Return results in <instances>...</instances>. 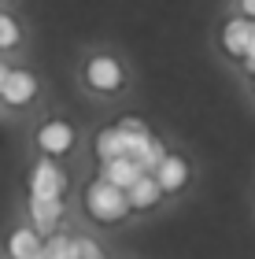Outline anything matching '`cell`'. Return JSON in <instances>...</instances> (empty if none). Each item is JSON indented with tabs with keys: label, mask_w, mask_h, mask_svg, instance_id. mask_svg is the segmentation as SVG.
<instances>
[{
	"label": "cell",
	"mask_w": 255,
	"mask_h": 259,
	"mask_svg": "<svg viewBox=\"0 0 255 259\" xmlns=\"http://www.w3.org/2000/svg\"><path fill=\"white\" fill-rule=\"evenodd\" d=\"M148 137H152V130H148L144 119H137V115H122L119 122L96 130V137H92V152H96V163L104 159H115V156H137Z\"/></svg>",
	"instance_id": "6da1fadb"
},
{
	"label": "cell",
	"mask_w": 255,
	"mask_h": 259,
	"mask_svg": "<svg viewBox=\"0 0 255 259\" xmlns=\"http://www.w3.org/2000/svg\"><path fill=\"white\" fill-rule=\"evenodd\" d=\"M85 215L96 222V226H119V222H126L133 215L130 211V200H126V189H119V185L104 182V178H92L85 185Z\"/></svg>",
	"instance_id": "7a4b0ae2"
},
{
	"label": "cell",
	"mask_w": 255,
	"mask_h": 259,
	"mask_svg": "<svg viewBox=\"0 0 255 259\" xmlns=\"http://www.w3.org/2000/svg\"><path fill=\"white\" fill-rule=\"evenodd\" d=\"M82 78L92 93H100V97H115L122 85H126V67L115 60L111 52H96L89 56L85 67H82Z\"/></svg>",
	"instance_id": "3957f363"
},
{
	"label": "cell",
	"mask_w": 255,
	"mask_h": 259,
	"mask_svg": "<svg viewBox=\"0 0 255 259\" xmlns=\"http://www.w3.org/2000/svg\"><path fill=\"white\" fill-rule=\"evenodd\" d=\"M26 193L33 200H63V193H67V170L60 167V159L41 156L37 163H33V167H30V182H26Z\"/></svg>",
	"instance_id": "277c9868"
},
{
	"label": "cell",
	"mask_w": 255,
	"mask_h": 259,
	"mask_svg": "<svg viewBox=\"0 0 255 259\" xmlns=\"http://www.w3.org/2000/svg\"><path fill=\"white\" fill-rule=\"evenodd\" d=\"M78 141V130L67 122V119H48L37 126V134H33V145H37L41 156H52V159H63L67 152L74 148Z\"/></svg>",
	"instance_id": "5b68a950"
},
{
	"label": "cell",
	"mask_w": 255,
	"mask_h": 259,
	"mask_svg": "<svg viewBox=\"0 0 255 259\" xmlns=\"http://www.w3.org/2000/svg\"><path fill=\"white\" fill-rule=\"evenodd\" d=\"M33 100H37V78H33V70L11 67L4 89H0V104L11 108V111H22V108H30Z\"/></svg>",
	"instance_id": "8992f818"
},
{
	"label": "cell",
	"mask_w": 255,
	"mask_h": 259,
	"mask_svg": "<svg viewBox=\"0 0 255 259\" xmlns=\"http://www.w3.org/2000/svg\"><path fill=\"white\" fill-rule=\"evenodd\" d=\"M251 30H255V19H248V15H229L222 22V30H218V45H222V52L229 56V60H240V56L248 52Z\"/></svg>",
	"instance_id": "52a82bcc"
},
{
	"label": "cell",
	"mask_w": 255,
	"mask_h": 259,
	"mask_svg": "<svg viewBox=\"0 0 255 259\" xmlns=\"http://www.w3.org/2000/svg\"><path fill=\"white\" fill-rule=\"evenodd\" d=\"M152 174H156V182L163 185V193H167V196H174V193H181L185 185H189L192 167H189V159H185L181 152H167V156L159 159V167H156Z\"/></svg>",
	"instance_id": "ba28073f"
},
{
	"label": "cell",
	"mask_w": 255,
	"mask_h": 259,
	"mask_svg": "<svg viewBox=\"0 0 255 259\" xmlns=\"http://www.w3.org/2000/svg\"><path fill=\"white\" fill-rule=\"evenodd\" d=\"M163 196H167V193H163V185L156 182V174H152V170H144L141 178H137L130 189H126L130 211H141V215H144V211H156L159 204H163Z\"/></svg>",
	"instance_id": "9c48e42d"
},
{
	"label": "cell",
	"mask_w": 255,
	"mask_h": 259,
	"mask_svg": "<svg viewBox=\"0 0 255 259\" xmlns=\"http://www.w3.org/2000/svg\"><path fill=\"white\" fill-rule=\"evenodd\" d=\"M30 226L41 233V237H48V233L60 230V222H63V200H33L30 196Z\"/></svg>",
	"instance_id": "30bf717a"
},
{
	"label": "cell",
	"mask_w": 255,
	"mask_h": 259,
	"mask_svg": "<svg viewBox=\"0 0 255 259\" xmlns=\"http://www.w3.org/2000/svg\"><path fill=\"white\" fill-rule=\"evenodd\" d=\"M141 174H144V167H141L133 156H115V159H104V163H100V174H96V178L119 185V189H130Z\"/></svg>",
	"instance_id": "8fae6325"
},
{
	"label": "cell",
	"mask_w": 255,
	"mask_h": 259,
	"mask_svg": "<svg viewBox=\"0 0 255 259\" xmlns=\"http://www.w3.org/2000/svg\"><path fill=\"white\" fill-rule=\"evenodd\" d=\"M41 244H44V237L33 226H15L8 233L4 248H8V259H33L41 252Z\"/></svg>",
	"instance_id": "7c38bea8"
},
{
	"label": "cell",
	"mask_w": 255,
	"mask_h": 259,
	"mask_svg": "<svg viewBox=\"0 0 255 259\" xmlns=\"http://www.w3.org/2000/svg\"><path fill=\"white\" fill-rule=\"evenodd\" d=\"M22 45V26L15 15H8V11H0V52H15Z\"/></svg>",
	"instance_id": "4fadbf2b"
},
{
	"label": "cell",
	"mask_w": 255,
	"mask_h": 259,
	"mask_svg": "<svg viewBox=\"0 0 255 259\" xmlns=\"http://www.w3.org/2000/svg\"><path fill=\"white\" fill-rule=\"evenodd\" d=\"M163 156H167V145H163V141H159V137L152 134V137H148V145H144L141 152H137L133 159L141 163L144 170H156V167H159V159H163Z\"/></svg>",
	"instance_id": "5bb4252c"
},
{
	"label": "cell",
	"mask_w": 255,
	"mask_h": 259,
	"mask_svg": "<svg viewBox=\"0 0 255 259\" xmlns=\"http://www.w3.org/2000/svg\"><path fill=\"white\" fill-rule=\"evenodd\" d=\"M92 255H104L96 248V241H89V237H74V259H92Z\"/></svg>",
	"instance_id": "9a60e30c"
},
{
	"label": "cell",
	"mask_w": 255,
	"mask_h": 259,
	"mask_svg": "<svg viewBox=\"0 0 255 259\" xmlns=\"http://www.w3.org/2000/svg\"><path fill=\"white\" fill-rule=\"evenodd\" d=\"M240 67H244L248 74H255V30H251V45H248V52L240 56Z\"/></svg>",
	"instance_id": "2e32d148"
},
{
	"label": "cell",
	"mask_w": 255,
	"mask_h": 259,
	"mask_svg": "<svg viewBox=\"0 0 255 259\" xmlns=\"http://www.w3.org/2000/svg\"><path fill=\"white\" fill-rule=\"evenodd\" d=\"M237 8H240V15L255 19V0H237Z\"/></svg>",
	"instance_id": "e0dca14e"
},
{
	"label": "cell",
	"mask_w": 255,
	"mask_h": 259,
	"mask_svg": "<svg viewBox=\"0 0 255 259\" xmlns=\"http://www.w3.org/2000/svg\"><path fill=\"white\" fill-rule=\"evenodd\" d=\"M8 70H11L8 63H0V89H4V81H8Z\"/></svg>",
	"instance_id": "ac0fdd59"
},
{
	"label": "cell",
	"mask_w": 255,
	"mask_h": 259,
	"mask_svg": "<svg viewBox=\"0 0 255 259\" xmlns=\"http://www.w3.org/2000/svg\"><path fill=\"white\" fill-rule=\"evenodd\" d=\"M33 259H48V255H44V252H37V255H33Z\"/></svg>",
	"instance_id": "d6986e66"
},
{
	"label": "cell",
	"mask_w": 255,
	"mask_h": 259,
	"mask_svg": "<svg viewBox=\"0 0 255 259\" xmlns=\"http://www.w3.org/2000/svg\"><path fill=\"white\" fill-rule=\"evenodd\" d=\"M92 259H108V255H92Z\"/></svg>",
	"instance_id": "ffe728a7"
},
{
	"label": "cell",
	"mask_w": 255,
	"mask_h": 259,
	"mask_svg": "<svg viewBox=\"0 0 255 259\" xmlns=\"http://www.w3.org/2000/svg\"><path fill=\"white\" fill-rule=\"evenodd\" d=\"M251 89H255V74H251Z\"/></svg>",
	"instance_id": "44dd1931"
}]
</instances>
